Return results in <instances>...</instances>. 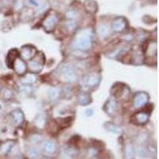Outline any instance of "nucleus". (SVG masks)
<instances>
[{
  "instance_id": "nucleus-1",
  "label": "nucleus",
  "mask_w": 159,
  "mask_h": 159,
  "mask_svg": "<svg viewBox=\"0 0 159 159\" xmlns=\"http://www.w3.org/2000/svg\"><path fill=\"white\" fill-rule=\"evenodd\" d=\"M93 43V31L91 29L80 30L72 42V47L79 51H88L92 49Z\"/></svg>"
},
{
  "instance_id": "nucleus-2",
  "label": "nucleus",
  "mask_w": 159,
  "mask_h": 159,
  "mask_svg": "<svg viewBox=\"0 0 159 159\" xmlns=\"http://www.w3.org/2000/svg\"><path fill=\"white\" fill-rule=\"evenodd\" d=\"M45 62V57L43 52H38L36 56L27 63V69L30 73L38 74L42 72Z\"/></svg>"
},
{
  "instance_id": "nucleus-3",
  "label": "nucleus",
  "mask_w": 159,
  "mask_h": 159,
  "mask_svg": "<svg viewBox=\"0 0 159 159\" xmlns=\"http://www.w3.org/2000/svg\"><path fill=\"white\" fill-rule=\"evenodd\" d=\"M61 78L63 81L69 84L75 83L77 80V76L74 70V68L71 64L65 63L61 67Z\"/></svg>"
},
{
  "instance_id": "nucleus-4",
  "label": "nucleus",
  "mask_w": 159,
  "mask_h": 159,
  "mask_svg": "<svg viewBox=\"0 0 159 159\" xmlns=\"http://www.w3.org/2000/svg\"><path fill=\"white\" fill-rule=\"evenodd\" d=\"M111 93L114 98H120L123 100H127L130 97V90L128 86L123 84L117 83L112 86Z\"/></svg>"
},
{
  "instance_id": "nucleus-5",
  "label": "nucleus",
  "mask_w": 159,
  "mask_h": 159,
  "mask_svg": "<svg viewBox=\"0 0 159 159\" xmlns=\"http://www.w3.org/2000/svg\"><path fill=\"white\" fill-rule=\"evenodd\" d=\"M58 22H59V18L57 15L54 12H50L45 17L42 22V25L46 32L50 33L54 30Z\"/></svg>"
},
{
  "instance_id": "nucleus-6",
  "label": "nucleus",
  "mask_w": 159,
  "mask_h": 159,
  "mask_svg": "<svg viewBox=\"0 0 159 159\" xmlns=\"http://www.w3.org/2000/svg\"><path fill=\"white\" fill-rule=\"evenodd\" d=\"M101 81V76L98 73H90L84 76L82 79V86L85 89H92L99 86Z\"/></svg>"
},
{
  "instance_id": "nucleus-7",
  "label": "nucleus",
  "mask_w": 159,
  "mask_h": 159,
  "mask_svg": "<svg viewBox=\"0 0 159 159\" xmlns=\"http://www.w3.org/2000/svg\"><path fill=\"white\" fill-rule=\"evenodd\" d=\"M38 50L32 45H23L19 51V56L25 61H30L36 56Z\"/></svg>"
},
{
  "instance_id": "nucleus-8",
  "label": "nucleus",
  "mask_w": 159,
  "mask_h": 159,
  "mask_svg": "<svg viewBox=\"0 0 159 159\" xmlns=\"http://www.w3.org/2000/svg\"><path fill=\"white\" fill-rule=\"evenodd\" d=\"M150 96L146 92H136L133 99V104L136 108H141L148 103Z\"/></svg>"
},
{
  "instance_id": "nucleus-9",
  "label": "nucleus",
  "mask_w": 159,
  "mask_h": 159,
  "mask_svg": "<svg viewBox=\"0 0 159 159\" xmlns=\"http://www.w3.org/2000/svg\"><path fill=\"white\" fill-rule=\"evenodd\" d=\"M128 23L127 19L123 17H117L111 23V30L115 33H123L127 30Z\"/></svg>"
},
{
  "instance_id": "nucleus-10",
  "label": "nucleus",
  "mask_w": 159,
  "mask_h": 159,
  "mask_svg": "<svg viewBox=\"0 0 159 159\" xmlns=\"http://www.w3.org/2000/svg\"><path fill=\"white\" fill-rule=\"evenodd\" d=\"M150 114L149 112L145 111H140L136 112L131 116V121L132 123L135 125H144L149 121L150 119Z\"/></svg>"
},
{
  "instance_id": "nucleus-11",
  "label": "nucleus",
  "mask_w": 159,
  "mask_h": 159,
  "mask_svg": "<svg viewBox=\"0 0 159 159\" xmlns=\"http://www.w3.org/2000/svg\"><path fill=\"white\" fill-rule=\"evenodd\" d=\"M12 69H14L15 72H16L17 74L19 75V76H24L25 74H26V72H27V64L25 61L22 59L20 57L15 59V61L13 63Z\"/></svg>"
},
{
  "instance_id": "nucleus-12",
  "label": "nucleus",
  "mask_w": 159,
  "mask_h": 159,
  "mask_svg": "<svg viewBox=\"0 0 159 159\" xmlns=\"http://www.w3.org/2000/svg\"><path fill=\"white\" fill-rule=\"evenodd\" d=\"M118 101L116 98L112 97L108 99L103 107V111L108 116H113L117 111Z\"/></svg>"
},
{
  "instance_id": "nucleus-13",
  "label": "nucleus",
  "mask_w": 159,
  "mask_h": 159,
  "mask_svg": "<svg viewBox=\"0 0 159 159\" xmlns=\"http://www.w3.org/2000/svg\"><path fill=\"white\" fill-rule=\"evenodd\" d=\"M11 117L13 123H15L16 126H18V127L21 126L23 123L24 119H25L23 111L19 108H17L13 111L11 113Z\"/></svg>"
},
{
  "instance_id": "nucleus-14",
  "label": "nucleus",
  "mask_w": 159,
  "mask_h": 159,
  "mask_svg": "<svg viewBox=\"0 0 159 159\" xmlns=\"http://www.w3.org/2000/svg\"><path fill=\"white\" fill-rule=\"evenodd\" d=\"M42 150H43V153L45 155H53V154L56 152V143L52 140H46L43 143Z\"/></svg>"
},
{
  "instance_id": "nucleus-15",
  "label": "nucleus",
  "mask_w": 159,
  "mask_h": 159,
  "mask_svg": "<svg viewBox=\"0 0 159 159\" xmlns=\"http://www.w3.org/2000/svg\"><path fill=\"white\" fill-rule=\"evenodd\" d=\"M92 102V98L89 93L85 92H80L77 96V103L80 106H88Z\"/></svg>"
},
{
  "instance_id": "nucleus-16",
  "label": "nucleus",
  "mask_w": 159,
  "mask_h": 159,
  "mask_svg": "<svg viewBox=\"0 0 159 159\" xmlns=\"http://www.w3.org/2000/svg\"><path fill=\"white\" fill-rule=\"evenodd\" d=\"M157 42H150L147 44L146 49H145V54L147 57H157Z\"/></svg>"
},
{
  "instance_id": "nucleus-17",
  "label": "nucleus",
  "mask_w": 159,
  "mask_h": 159,
  "mask_svg": "<svg viewBox=\"0 0 159 159\" xmlns=\"http://www.w3.org/2000/svg\"><path fill=\"white\" fill-rule=\"evenodd\" d=\"M15 142L13 140H8L5 143L0 145V155L7 156L10 152L11 151L12 148L15 147Z\"/></svg>"
},
{
  "instance_id": "nucleus-18",
  "label": "nucleus",
  "mask_w": 159,
  "mask_h": 159,
  "mask_svg": "<svg viewBox=\"0 0 159 159\" xmlns=\"http://www.w3.org/2000/svg\"><path fill=\"white\" fill-rule=\"evenodd\" d=\"M18 57H19V51L17 49H12L8 52V54L6 58V63L8 67L12 69L13 63Z\"/></svg>"
},
{
  "instance_id": "nucleus-19",
  "label": "nucleus",
  "mask_w": 159,
  "mask_h": 159,
  "mask_svg": "<svg viewBox=\"0 0 159 159\" xmlns=\"http://www.w3.org/2000/svg\"><path fill=\"white\" fill-rule=\"evenodd\" d=\"M61 89L59 87H52L49 89V92H48V96L49 99H50L52 102H55L60 99L61 96Z\"/></svg>"
},
{
  "instance_id": "nucleus-20",
  "label": "nucleus",
  "mask_w": 159,
  "mask_h": 159,
  "mask_svg": "<svg viewBox=\"0 0 159 159\" xmlns=\"http://www.w3.org/2000/svg\"><path fill=\"white\" fill-rule=\"evenodd\" d=\"M84 7L88 13L89 14H96L98 11V6L94 0H85L84 2Z\"/></svg>"
},
{
  "instance_id": "nucleus-21",
  "label": "nucleus",
  "mask_w": 159,
  "mask_h": 159,
  "mask_svg": "<svg viewBox=\"0 0 159 159\" xmlns=\"http://www.w3.org/2000/svg\"><path fill=\"white\" fill-rule=\"evenodd\" d=\"M134 147L131 143L126 144L124 147V157L126 159H134L135 157Z\"/></svg>"
},
{
  "instance_id": "nucleus-22",
  "label": "nucleus",
  "mask_w": 159,
  "mask_h": 159,
  "mask_svg": "<svg viewBox=\"0 0 159 159\" xmlns=\"http://www.w3.org/2000/svg\"><path fill=\"white\" fill-rule=\"evenodd\" d=\"M103 127H104V129L107 131L113 133V134H119L122 130L121 127H119V125L116 124L114 123H111V122H106V123H104Z\"/></svg>"
},
{
  "instance_id": "nucleus-23",
  "label": "nucleus",
  "mask_w": 159,
  "mask_h": 159,
  "mask_svg": "<svg viewBox=\"0 0 159 159\" xmlns=\"http://www.w3.org/2000/svg\"><path fill=\"white\" fill-rule=\"evenodd\" d=\"M77 149L73 147H68L63 150V157L66 159H73L77 156Z\"/></svg>"
},
{
  "instance_id": "nucleus-24",
  "label": "nucleus",
  "mask_w": 159,
  "mask_h": 159,
  "mask_svg": "<svg viewBox=\"0 0 159 159\" xmlns=\"http://www.w3.org/2000/svg\"><path fill=\"white\" fill-rule=\"evenodd\" d=\"M46 115L45 113H39L36 116L34 119V124L38 128H44L46 124Z\"/></svg>"
},
{
  "instance_id": "nucleus-25",
  "label": "nucleus",
  "mask_w": 159,
  "mask_h": 159,
  "mask_svg": "<svg viewBox=\"0 0 159 159\" xmlns=\"http://www.w3.org/2000/svg\"><path fill=\"white\" fill-rule=\"evenodd\" d=\"M97 33L99 38H102V39H105V38H107L110 35L111 30L107 25H106V24H102V25H100L98 27Z\"/></svg>"
},
{
  "instance_id": "nucleus-26",
  "label": "nucleus",
  "mask_w": 159,
  "mask_h": 159,
  "mask_svg": "<svg viewBox=\"0 0 159 159\" xmlns=\"http://www.w3.org/2000/svg\"><path fill=\"white\" fill-rule=\"evenodd\" d=\"M128 51V48L127 46H122V47H119L118 49H116V50H114L113 52H111L110 54L108 55V57L110 58H118L119 57L123 56L127 53V52Z\"/></svg>"
},
{
  "instance_id": "nucleus-27",
  "label": "nucleus",
  "mask_w": 159,
  "mask_h": 159,
  "mask_svg": "<svg viewBox=\"0 0 159 159\" xmlns=\"http://www.w3.org/2000/svg\"><path fill=\"white\" fill-rule=\"evenodd\" d=\"M134 153H135L136 157L139 159H146L150 155L147 147H143V146L138 147L136 150H134Z\"/></svg>"
},
{
  "instance_id": "nucleus-28",
  "label": "nucleus",
  "mask_w": 159,
  "mask_h": 159,
  "mask_svg": "<svg viewBox=\"0 0 159 159\" xmlns=\"http://www.w3.org/2000/svg\"><path fill=\"white\" fill-rule=\"evenodd\" d=\"M37 77L35 76V74L33 73H28L25 74L23 76V78L21 80V83L23 85H32L36 82Z\"/></svg>"
},
{
  "instance_id": "nucleus-29",
  "label": "nucleus",
  "mask_w": 159,
  "mask_h": 159,
  "mask_svg": "<svg viewBox=\"0 0 159 159\" xmlns=\"http://www.w3.org/2000/svg\"><path fill=\"white\" fill-rule=\"evenodd\" d=\"M133 61L135 64H142L144 61V55L139 50L134 51L133 53Z\"/></svg>"
},
{
  "instance_id": "nucleus-30",
  "label": "nucleus",
  "mask_w": 159,
  "mask_h": 159,
  "mask_svg": "<svg viewBox=\"0 0 159 159\" xmlns=\"http://www.w3.org/2000/svg\"><path fill=\"white\" fill-rule=\"evenodd\" d=\"M27 155L29 156L30 158H33V159L38 158L40 155V152L36 147H28Z\"/></svg>"
},
{
  "instance_id": "nucleus-31",
  "label": "nucleus",
  "mask_w": 159,
  "mask_h": 159,
  "mask_svg": "<svg viewBox=\"0 0 159 159\" xmlns=\"http://www.w3.org/2000/svg\"><path fill=\"white\" fill-rule=\"evenodd\" d=\"M76 22H75L74 20H69L66 23H65V27L67 28V30L70 32H72V31H75L76 29Z\"/></svg>"
},
{
  "instance_id": "nucleus-32",
  "label": "nucleus",
  "mask_w": 159,
  "mask_h": 159,
  "mask_svg": "<svg viewBox=\"0 0 159 159\" xmlns=\"http://www.w3.org/2000/svg\"><path fill=\"white\" fill-rule=\"evenodd\" d=\"M2 96L4 99L9 100V99H12V97L14 96V94H13V92L11 89H4L2 92Z\"/></svg>"
},
{
  "instance_id": "nucleus-33",
  "label": "nucleus",
  "mask_w": 159,
  "mask_h": 159,
  "mask_svg": "<svg viewBox=\"0 0 159 159\" xmlns=\"http://www.w3.org/2000/svg\"><path fill=\"white\" fill-rule=\"evenodd\" d=\"M78 14L75 10H69L66 12V18L69 20H73L77 17Z\"/></svg>"
},
{
  "instance_id": "nucleus-34",
  "label": "nucleus",
  "mask_w": 159,
  "mask_h": 159,
  "mask_svg": "<svg viewBox=\"0 0 159 159\" xmlns=\"http://www.w3.org/2000/svg\"><path fill=\"white\" fill-rule=\"evenodd\" d=\"M21 92L25 93V94H30L33 92L32 85H23L21 89H20Z\"/></svg>"
},
{
  "instance_id": "nucleus-35",
  "label": "nucleus",
  "mask_w": 159,
  "mask_h": 159,
  "mask_svg": "<svg viewBox=\"0 0 159 159\" xmlns=\"http://www.w3.org/2000/svg\"><path fill=\"white\" fill-rule=\"evenodd\" d=\"M42 140V137L41 134H33L30 138V141L32 142L33 143H41Z\"/></svg>"
},
{
  "instance_id": "nucleus-36",
  "label": "nucleus",
  "mask_w": 159,
  "mask_h": 159,
  "mask_svg": "<svg viewBox=\"0 0 159 159\" xmlns=\"http://www.w3.org/2000/svg\"><path fill=\"white\" fill-rule=\"evenodd\" d=\"M27 2L29 3L30 6H32V7H38L39 6V3L37 0H28Z\"/></svg>"
},
{
  "instance_id": "nucleus-37",
  "label": "nucleus",
  "mask_w": 159,
  "mask_h": 159,
  "mask_svg": "<svg viewBox=\"0 0 159 159\" xmlns=\"http://www.w3.org/2000/svg\"><path fill=\"white\" fill-rule=\"evenodd\" d=\"M93 114H94V111H93L92 108H89L85 111V115H86L88 117H91Z\"/></svg>"
},
{
  "instance_id": "nucleus-38",
  "label": "nucleus",
  "mask_w": 159,
  "mask_h": 159,
  "mask_svg": "<svg viewBox=\"0 0 159 159\" xmlns=\"http://www.w3.org/2000/svg\"><path fill=\"white\" fill-rule=\"evenodd\" d=\"M96 154H97V152H96V149L92 148V149H89V154H90V155L95 156Z\"/></svg>"
},
{
  "instance_id": "nucleus-39",
  "label": "nucleus",
  "mask_w": 159,
  "mask_h": 159,
  "mask_svg": "<svg viewBox=\"0 0 159 159\" xmlns=\"http://www.w3.org/2000/svg\"><path fill=\"white\" fill-rule=\"evenodd\" d=\"M2 108V103L0 102V110H1Z\"/></svg>"
},
{
  "instance_id": "nucleus-40",
  "label": "nucleus",
  "mask_w": 159,
  "mask_h": 159,
  "mask_svg": "<svg viewBox=\"0 0 159 159\" xmlns=\"http://www.w3.org/2000/svg\"><path fill=\"white\" fill-rule=\"evenodd\" d=\"M2 67V63H1V61H0V69Z\"/></svg>"
}]
</instances>
